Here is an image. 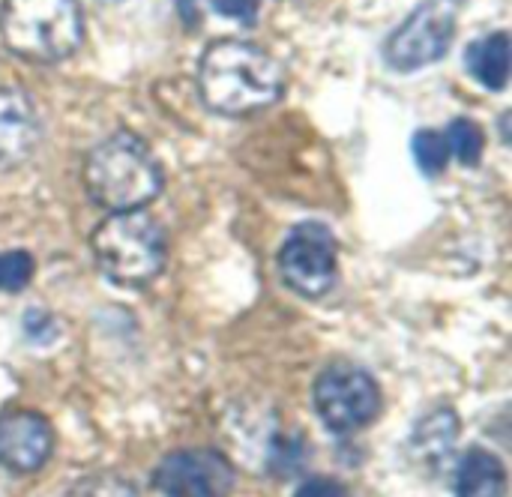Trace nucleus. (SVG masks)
I'll use <instances>...</instances> for the list:
<instances>
[{"mask_svg": "<svg viewBox=\"0 0 512 497\" xmlns=\"http://www.w3.org/2000/svg\"><path fill=\"white\" fill-rule=\"evenodd\" d=\"M0 36L24 60L54 63L78 51L84 15L78 0H3Z\"/></svg>", "mask_w": 512, "mask_h": 497, "instance_id": "20e7f679", "label": "nucleus"}, {"mask_svg": "<svg viewBox=\"0 0 512 497\" xmlns=\"http://www.w3.org/2000/svg\"><path fill=\"white\" fill-rule=\"evenodd\" d=\"M90 246L99 270L123 288H141L153 282L168 261L165 228L144 210L111 213L93 231Z\"/></svg>", "mask_w": 512, "mask_h": 497, "instance_id": "7ed1b4c3", "label": "nucleus"}, {"mask_svg": "<svg viewBox=\"0 0 512 497\" xmlns=\"http://www.w3.org/2000/svg\"><path fill=\"white\" fill-rule=\"evenodd\" d=\"M294 497H348L345 486L336 483V480H327V477H315V480H306L297 495Z\"/></svg>", "mask_w": 512, "mask_h": 497, "instance_id": "aec40b11", "label": "nucleus"}, {"mask_svg": "<svg viewBox=\"0 0 512 497\" xmlns=\"http://www.w3.org/2000/svg\"><path fill=\"white\" fill-rule=\"evenodd\" d=\"M465 66L483 87L504 90L510 81V36L498 30L471 42L465 51Z\"/></svg>", "mask_w": 512, "mask_h": 497, "instance_id": "f8f14e48", "label": "nucleus"}, {"mask_svg": "<svg viewBox=\"0 0 512 497\" xmlns=\"http://www.w3.org/2000/svg\"><path fill=\"white\" fill-rule=\"evenodd\" d=\"M33 279V258L21 249L15 252H0V291L18 294L30 285Z\"/></svg>", "mask_w": 512, "mask_h": 497, "instance_id": "dca6fc26", "label": "nucleus"}, {"mask_svg": "<svg viewBox=\"0 0 512 497\" xmlns=\"http://www.w3.org/2000/svg\"><path fill=\"white\" fill-rule=\"evenodd\" d=\"M456 36V3L423 0L387 39L384 60L396 72H417L438 63Z\"/></svg>", "mask_w": 512, "mask_h": 497, "instance_id": "423d86ee", "label": "nucleus"}, {"mask_svg": "<svg viewBox=\"0 0 512 497\" xmlns=\"http://www.w3.org/2000/svg\"><path fill=\"white\" fill-rule=\"evenodd\" d=\"M213 9L225 18H237L243 24H255L261 0H210Z\"/></svg>", "mask_w": 512, "mask_h": 497, "instance_id": "6ab92c4d", "label": "nucleus"}, {"mask_svg": "<svg viewBox=\"0 0 512 497\" xmlns=\"http://www.w3.org/2000/svg\"><path fill=\"white\" fill-rule=\"evenodd\" d=\"M81 174L90 201L111 213L141 210L162 192L165 183L153 153L129 129L99 141L87 153Z\"/></svg>", "mask_w": 512, "mask_h": 497, "instance_id": "f03ea898", "label": "nucleus"}, {"mask_svg": "<svg viewBox=\"0 0 512 497\" xmlns=\"http://www.w3.org/2000/svg\"><path fill=\"white\" fill-rule=\"evenodd\" d=\"M174 3H177L180 18L186 21V27H198V21H201V0H174Z\"/></svg>", "mask_w": 512, "mask_h": 497, "instance_id": "412c9836", "label": "nucleus"}, {"mask_svg": "<svg viewBox=\"0 0 512 497\" xmlns=\"http://www.w3.org/2000/svg\"><path fill=\"white\" fill-rule=\"evenodd\" d=\"M39 144V117L27 93L0 87V159L18 162Z\"/></svg>", "mask_w": 512, "mask_h": 497, "instance_id": "9d476101", "label": "nucleus"}, {"mask_svg": "<svg viewBox=\"0 0 512 497\" xmlns=\"http://www.w3.org/2000/svg\"><path fill=\"white\" fill-rule=\"evenodd\" d=\"M450 3H459V0H450Z\"/></svg>", "mask_w": 512, "mask_h": 497, "instance_id": "4be33fe9", "label": "nucleus"}, {"mask_svg": "<svg viewBox=\"0 0 512 497\" xmlns=\"http://www.w3.org/2000/svg\"><path fill=\"white\" fill-rule=\"evenodd\" d=\"M456 435H459V417L450 408H438L414 426L411 450H414L417 462L438 465L450 456Z\"/></svg>", "mask_w": 512, "mask_h": 497, "instance_id": "ddd939ff", "label": "nucleus"}, {"mask_svg": "<svg viewBox=\"0 0 512 497\" xmlns=\"http://www.w3.org/2000/svg\"><path fill=\"white\" fill-rule=\"evenodd\" d=\"M21 330H24V339L30 345H51L60 336L57 318L51 312H45V309H27L24 318H21Z\"/></svg>", "mask_w": 512, "mask_h": 497, "instance_id": "a211bd4d", "label": "nucleus"}, {"mask_svg": "<svg viewBox=\"0 0 512 497\" xmlns=\"http://www.w3.org/2000/svg\"><path fill=\"white\" fill-rule=\"evenodd\" d=\"M456 497H507V468L495 453L468 450L456 471Z\"/></svg>", "mask_w": 512, "mask_h": 497, "instance_id": "9b49d317", "label": "nucleus"}, {"mask_svg": "<svg viewBox=\"0 0 512 497\" xmlns=\"http://www.w3.org/2000/svg\"><path fill=\"white\" fill-rule=\"evenodd\" d=\"M282 282L300 297H327L336 285V237L321 222L297 225L279 249Z\"/></svg>", "mask_w": 512, "mask_h": 497, "instance_id": "0eeeda50", "label": "nucleus"}, {"mask_svg": "<svg viewBox=\"0 0 512 497\" xmlns=\"http://www.w3.org/2000/svg\"><path fill=\"white\" fill-rule=\"evenodd\" d=\"M315 411L333 435H354L381 411V390L375 378L354 363H330L312 390Z\"/></svg>", "mask_w": 512, "mask_h": 497, "instance_id": "39448f33", "label": "nucleus"}, {"mask_svg": "<svg viewBox=\"0 0 512 497\" xmlns=\"http://www.w3.org/2000/svg\"><path fill=\"white\" fill-rule=\"evenodd\" d=\"M285 90L276 57L243 39H216L198 60V93L204 105L225 117H243L273 105Z\"/></svg>", "mask_w": 512, "mask_h": 497, "instance_id": "f257e3e1", "label": "nucleus"}, {"mask_svg": "<svg viewBox=\"0 0 512 497\" xmlns=\"http://www.w3.org/2000/svg\"><path fill=\"white\" fill-rule=\"evenodd\" d=\"M66 497H138L135 495V489L123 480V477H117V474H90V477H84V480H78Z\"/></svg>", "mask_w": 512, "mask_h": 497, "instance_id": "f3484780", "label": "nucleus"}, {"mask_svg": "<svg viewBox=\"0 0 512 497\" xmlns=\"http://www.w3.org/2000/svg\"><path fill=\"white\" fill-rule=\"evenodd\" d=\"M54 450L51 423L24 408H12L0 414V465L12 474L39 471Z\"/></svg>", "mask_w": 512, "mask_h": 497, "instance_id": "1a4fd4ad", "label": "nucleus"}, {"mask_svg": "<svg viewBox=\"0 0 512 497\" xmlns=\"http://www.w3.org/2000/svg\"><path fill=\"white\" fill-rule=\"evenodd\" d=\"M153 486L165 497H228L234 468L216 450H183L159 462Z\"/></svg>", "mask_w": 512, "mask_h": 497, "instance_id": "6e6552de", "label": "nucleus"}, {"mask_svg": "<svg viewBox=\"0 0 512 497\" xmlns=\"http://www.w3.org/2000/svg\"><path fill=\"white\" fill-rule=\"evenodd\" d=\"M411 150H414V159H417V165H420L423 174L435 177V174H441L447 168L450 147H447L444 132H438V129H420V132H414Z\"/></svg>", "mask_w": 512, "mask_h": 497, "instance_id": "2eb2a0df", "label": "nucleus"}, {"mask_svg": "<svg viewBox=\"0 0 512 497\" xmlns=\"http://www.w3.org/2000/svg\"><path fill=\"white\" fill-rule=\"evenodd\" d=\"M444 138H447L450 153H453L462 165H468V168L480 165L483 150H486V135H483V129H480L474 120H468V117L453 120V123L447 126Z\"/></svg>", "mask_w": 512, "mask_h": 497, "instance_id": "4468645a", "label": "nucleus"}]
</instances>
